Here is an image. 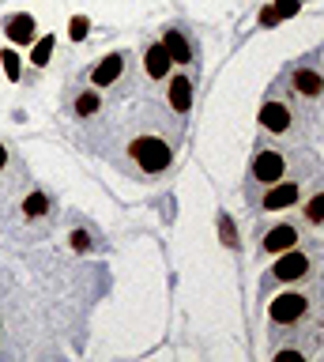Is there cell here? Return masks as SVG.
Here are the masks:
<instances>
[{
  "label": "cell",
  "instance_id": "obj_1",
  "mask_svg": "<svg viewBox=\"0 0 324 362\" xmlns=\"http://www.w3.org/2000/svg\"><path fill=\"white\" fill-rule=\"evenodd\" d=\"M132 163H136L143 174H162L166 166H170V144L159 140V136H140V140H132Z\"/></svg>",
  "mask_w": 324,
  "mask_h": 362
},
{
  "label": "cell",
  "instance_id": "obj_2",
  "mask_svg": "<svg viewBox=\"0 0 324 362\" xmlns=\"http://www.w3.org/2000/svg\"><path fill=\"white\" fill-rule=\"evenodd\" d=\"M283 170H287V158L283 151H272V147H260L253 158V181H260V185H275V181H283Z\"/></svg>",
  "mask_w": 324,
  "mask_h": 362
},
{
  "label": "cell",
  "instance_id": "obj_3",
  "mask_svg": "<svg viewBox=\"0 0 324 362\" xmlns=\"http://www.w3.org/2000/svg\"><path fill=\"white\" fill-rule=\"evenodd\" d=\"M290 95L301 98V102H317L320 98L317 68H309V64H294V68H290Z\"/></svg>",
  "mask_w": 324,
  "mask_h": 362
},
{
  "label": "cell",
  "instance_id": "obj_4",
  "mask_svg": "<svg viewBox=\"0 0 324 362\" xmlns=\"http://www.w3.org/2000/svg\"><path fill=\"white\" fill-rule=\"evenodd\" d=\"M306 310H309V298H301V294H279L272 302V321L275 325H294L306 317Z\"/></svg>",
  "mask_w": 324,
  "mask_h": 362
},
{
  "label": "cell",
  "instance_id": "obj_5",
  "mask_svg": "<svg viewBox=\"0 0 324 362\" xmlns=\"http://www.w3.org/2000/svg\"><path fill=\"white\" fill-rule=\"evenodd\" d=\"M290 106L287 102H279V98H268L264 106H260V124H264V132H275V136H283L290 132Z\"/></svg>",
  "mask_w": 324,
  "mask_h": 362
},
{
  "label": "cell",
  "instance_id": "obj_6",
  "mask_svg": "<svg viewBox=\"0 0 324 362\" xmlns=\"http://www.w3.org/2000/svg\"><path fill=\"white\" fill-rule=\"evenodd\" d=\"M309 272V257L306 253H294V249H287V257H279V264L272 268V276L275 279H301Z\"/></svg>",
  "mask_w": 324,
  "mask_h": 362
},
{
  "label": "cell",
  "instance_id": "obj_7",
  "mask_svg": "<svg viewBox=\"0 0 324 362\" xmlns=\"http://www.w3.org/2000/svg\"><path fill=\"white\" fill-rule=\"evenodd\" d=\"M125 61H128L125 53H114V57H106L102 64H95V72H91L95 87H114L121 79V72H125Z\"/></svg>",
  "mask_w": 324,
  "mask_h": 362
},
{
  "label": "cell",
  "instance_id": "obj_8",
  "mask_svg": "<svg viewBox=\"0 0 324 362\" xmlns=\"http://www.w3.org/2000/svg\"><path fill=\"white\" fill-rule=\"evenodd\" d=\"M170 53H166V45L162 42H155L151 49H148V57H143V68H148V76L151 79H166V72H170Z\"/></svg>",
  "mask_w": 324,
  "mask_h": 362
},
{
  "label": "cell",
  "instance_id": "obj_9",
  "mask_svg": "<svg viewBox=\"0 0 324 362\" xmlns=\"http://www.w3.org/2000/svg\"><path fill=\"white\" fill-rule=\"evenodd\" d=\"M294 242H298V230L290 223H283V226H275V230H268L264 249L268 253H287V249H294Z\"/></svg>",
  "mask_w": 324,
  "mask_h": 362
},
{
  "label": "cell",
  "instance_id": "obj_10",
  "mask_svg": "<svg viewBox=\"0 0 324 362\" xmlns=\"http://www.w3.org/2000/svg\"><path fill=\"white\" fill-rule=\"evenodd\" d=\"M298 200V181H287V185H283V181H275V185L272 189H268V197H264V208H287V204H294Z\"/></svg>",
  "mask_w": 324,
  "mask_h": 362
},
{
  "label": "cell",
  "instance_id": "obj_11",
  "mask_svg": "<svg viewBox=\"0 0 324 362\" xmlns=\"http://www.w3.org/2000/svg\"><path fill=\"white\" fill-rule=\"evenodd\" d=\"M170 106H174L177 113H188V110H193V83H188L185 76L170 79Z\"/></svg>",
  "mask_w": 324,
  "mask_h": 362
},
{
  "label": "cell",
  "instance_id": "obj_12",
  "mask_svg": "<svg viewBox=\"0 0 324 362\" xmlns=\"http://www.w3.org/2000/svg\"><path fill=\"white\" fill-rule=\"evenodd\" d=\"M162 45H166V53H170L174 64H188V61H193V49H188V42L181 38V30H166Z\"/></svg>",
  "mask_w": 324,
  "mask_h": 362
},
{
  "label": "cell",
  "instance_id": "obj_13",
  "mask_svg": "<svg viewBox=\"0 0 324 362\" xmlns=\"http://www.w3.org/2000/svg\"><path fill=\"white\" fill-rule=\"evenodd\" d=\"M102 106V98H98V90H83L80 98H76V113H80V117H91V113Z\"/></svg>",
  "mask_w": 324,
  "mask_h": 362
},
{
  "label": "cell",
  "instance_id": "obj_14",
  "mask_svg": "<svg viewBox=\"0 0 324 362\" xmlns=\"http://www.w3.org/2000/svg\"><path fill=\"white\" fill-rule=\"evenodd\" d=\"M46 208H49V200L42 197V192H30L27 204H23V215L27 219H38V215H46Z\"/></svg>",
  "mask_w": 324,
  "mask_h": 362
},
{
  "label": "cell",
  "instance_id": "obj_15",
  "mask_svg": "<svg viewBox=\"0 0 324 362\" xmlns=\"http://www.w3.org/2000/svg\"><path fill=\"white\" fill-rule=\"evenodd\" d=\"M8 34H16L19 42H27V38H30V19H27V16H19L16 23H8Z\"/></svg>",
  "mask_w": 324,
  "mask_h": 362
},
{
  "label": "cell",
  "instance_id": "obj_16",
  "mask_svg": "<svg viewBox=\"0 0 324 362\" xmlns=\"http://www.w3.org/2000/svg\"><path fill=\"white\" fill-rule=\"evenodd\" d=\"M309 219H324V197H317V200H309Z\"/></svg>",
  "mask_w": 324,
  "mask_h": 362
},
{
  "label": "cell",
  "instance_id": "obj_17",
  "mask_svg": "<svg viewBox=\"0 0 324 362\" xmlns=\"http://www.w3.org/2000/svg\"><path fill=\"white\" fill-rule=\"evenodd\" d=\"M4 72L12 76V79L19 76V57H16V53H8V57H4Z\"/></svg>",
  "mask_w": 324,
  "mask_h": 362
}]
</instances>
